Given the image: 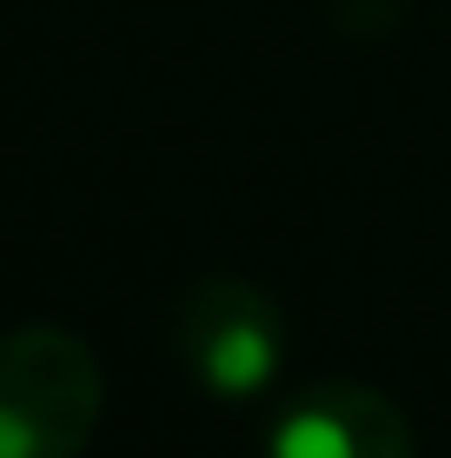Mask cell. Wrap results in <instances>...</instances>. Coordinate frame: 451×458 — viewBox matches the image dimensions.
Here are the masks:
<instances>
[{"instance_id": "obj_2", "label": "cell", "mask_w": 451, "mask_h": 458, "mask_svg": "<svg viewBox=\"0 0 451 458\" xmlns=\"http://www.w3.org/2000/svg\"><path fill=\"white\" fill-rule=\"evenodd\" d=\"M173 345L213 399H259L286 366V319L266 286L239 273H206L173 312Z\"/></svg>"}, {"instance_id": "obj_3", "label": "cell", "mask_w": 451, "mask_h": 458, "mask_svg": "<svg viewBox=\"0 0 451 458\" xmlns=\"http://www.w3.org/2000/svg\"><path fill=\"white\" fill-rule=\"evenodd\" d=\"M266 458H418V432L379 386L319 378L272 419Z\"/></svg>"}, {"instance_id": "obj_1", "label": "cell", "mask_w": 451, "mask_h": 458, "mask_svg": "<svg viewBox=\"0 0 451 458\" xmlns=\"http://www.w3.org/2000/svg\"><path fill=\"white\" fill-rule=\"evenodd\" d=\"M106 412L100 352L54 319L0 333V458H80Z\"/></svg>"}]
</instances>
